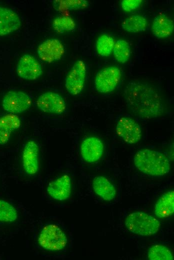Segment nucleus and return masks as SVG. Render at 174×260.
Listing matches in <instances>:
<instances>
[{
	"label": "nucleus",
	"mask_w": 174,
	"mask_h": 260,
	"mask_svg": "<svg viewBox=\"0 0 174 260\" xmlns=\"http://www.w3.org/2000/svg\"><path fill=\"white\" fill-rule=\"evenodd\" d=\"M48 196L54 200L64 201L72 192V180L68 174H64L50 182L46 188Z\"/></svg>",
	"instance_id": "nucleus-14"
},
{
	"label": "nucleus",
	"mask_w": 174,
	"mask_h": 260,
	"mask_svg": "<svg viewBox=\"0 0 174 260\" xmlns=\"http://www.w3.org/2000/svg\"><path fill=\"white\" fill-rule=\"evenodd\" d=\"M21 125L20 118L10 114L0 118V144L4 145L8 141L12 132Z\"/></svg>",
	"instance_id": "nucleus-16"
},
{
	"label": "nucleus",
	"mask_w": 174,
	"mask_h": 260,
	"mask_svg": "<svg viewBox=\"0 0 174 260\" xmlns=\"http://www.w3.org/2000/svg\"><path fill=\"white\" fill-rule=\"evenodd\" d=\"M148 22L146 18L141 14H132L126 18L122 22V27L125 31L136 33L146 30Z\"/></svg>",
	"instance_id": "nucleus-20"
},
{
	"label": "nucleus",
	"mask_w": 174,
	"mask_h": 260,
	"mask_svg": "<svg viewBox=\"0 0 174 260\" xmlns=\"http://www.w3.org/2000/svg\"><path fill=\"white\" fill-rule=\"evenodd\" d=\"M40 246L51 252H58L64 249L68 243L65 232L58 226L49 224L41 230L38 238Z\"/></svg>",
	"instance_id": "nucleus-4"
},
{
	"label": "nucleus",
	"mask_w": 174,
	"mask_h": 260,
	"mask_svg": "<svg viewBox=\"0 0 174 260\" xmlns=\"http://www.w3.org/2000/svg\"><path fill=\"white\" fill-rule=\"evenodd\" d=\"M80 154L83 160L88 163H94L99 160L104 151L102 141L96 136L85 138L80 144Z\"/></svg>",
	"instance_id": "nucleus-13"
},
{
	"label": "nucleus",
	"mask_w": 174,
	"mask_h": 260,
	"mask_svg": "<svg viewBox=\"0 0 174 260\" xmlns=\"http://www.w3.org/2000/svg\"><path fill=\"white\" fill-rule=\"evenodd\" d=\"M54 30L58 33L72 32L76 28V23L70 16H62L56 18L52 23Z\"/></svg>",
	"instance_id": "nucleus-23"
},
{
	"label": "nucleus",
	"mask_w": 174,
	"mask_h": 260,
	"mask_svg": "<svg viewBox=\"0 0 174 260\" xmlns=\"http://www.w3.org/2000/svg\"><path fill=\"white\" fill-rule=\"evenodd\" d=\"M115 44L112 37L106 34L100 35L96 42V50L99 56L102 57L109 56L112 52Z\"/></svg>",
	"instance_id": "nucleus-22"
},
{
	"label": "nucleus",
	"mask_w": 174,
	"mask_h": 260,
	"mask_svg": "<svg viewBox=\"0 0 174 260\" xmlns=\"http://www.w3.org/2000/svg\"><path fill=\"white\" fill-rule=\"evenodd\" d=\"M92 186L94 192L106 201H111L116 196L114 186L104 176H96L93 179Z\"/></svg>",
	"instance_id": "nucleus-17"
},
{
	"label": "nucleus",
	"mask_w": 174,
	"mask_h": 260,
	"mask_svg": "<svg viewBox=\"0 0 174 260\" xmlns=\"http://www.w3.org/2000/svg\"><path fill=\"white\" fill-rule=\"evenodd\" d=\"M54 7L59 11L84 9L89 6L86 0H59L54 2Z\"/></svg>",
	"instance_id": "nucleus-24"
},
{
	"label": "nucleus",
	"mask_w": 174,
	"mask_h": 260,
	"mask_svg": "<svg viewBox=\"0 0 174 260\" xmlns=\"http://www.w3.org/2000/svg\"><path fill=\"white\" fill-rule=\"evenodd\" d=\"M20 26V20L12 10L0 6V36H5L17 30Z\"/></svg>",
	"instance_id": "nucleus-15"
},
{
	"label": "nucleus",
	"mask_w": 174,
	"mask_h": 260,
	"mask_svg": "<svg viewBox=\"0 0 174 260\" xmlns=\"http://www.w3.org/2000/svg\"><path fill=\"white\" fill-rule=\"evenodd\" d=\"M16 73L20 78L34 80L42 73V66L32 56L26 54L20 58L16 66Z\"/></svg>",
	"instance_id": "nucleus-10"
},
{
	"label": "nucleus",
	"mask_w": 174,
	"mask_h": 260,
	"mask_svg": "<svg viewBox=\"0 0 174 260\" xmlns=\"http://www.w3.org/2000/svg\"><path fill=\"white\" fill-rule=\"evenodd\" d=\"M124 96L128 108L136 116L149 120L164 114V106L161 96L146 82H129L124 88Z\"/></svg>",
	"instance_id": "nucleus-1"
},
{
	"label": "nucleus",
	"mask_w": 174,
	"mask_h": 260,
	"mask_svg": "<svg viewBox=\"0 0 174 260\" xmlns=\"http://www.w3.org/2000/svg\"><path fill=\"white\" fill-rule=\"evenodd\" d=\"M124 224L128 231L142 236H150L159 230L160 223L154 216L136 212L130 214L126 218Z\"/></svg>",
	"instance_id": "nucleus-3"
},
{
	"label": "nucleus",
	"mask_w": 174,
	"mask_h": 260,
	"mask_svg": "<svg viewBox=\"0 0 174 260\" xmlns=\"http://www.w3.org/2000/svg\"><path fill=\"white\" fill-rule=\"evenodd\" d=\"M142 2V0H123L120 6L123 10L130 12L138 8Z\"/></svg>",
	"instance_id": "nucleus-27"
},
{
	"label": "nucleus",
	"mask_w": 174,
	"mask_h": 260,
	"mask_svg": "<svg viewBox=\"0 0 174 260\" xmlns=\"http://www.w3.org/2000/svg\"><path fill=\"white\" fill-rule=\"evenodd\" d=\"M18 217L16 208L6 201L0 200V222H13Z\"/></svg>",
	"instance_id": "nucleus-26"
},
{
	"label": "nucleus",
	"mask_w": 174,
	"mask_h": 260,
	"mask_svg": "<svg viewBox=\"0 0 174 260\" xmlns=\"http://www.w3.org/2000/svg\"><path fill=\"white\" fill-rule=\"evenodd\" d=\"M86 75V67L82 60L74 62L65 79L67 92L73 96L80 94L84 90Z\"/></svg>",
	"instance_id": "nucleus-6"
},
{
	"label": "nucleus",
	"mask_w": 174,
	"mask_h": 260,
	"mask_svg": "<svg viewBox=\"0 0 174 260\" xmlns=\"http://www.w3.org/2000/svg\"><path fill=\"white\" fill-rule=\"evenodd\" d=\"M36 104L42 112L55 114H62L66 109V103L58 94L48 92L42 94L37 99Z\"/></svg>",
	"instance_id": "nucleus-9"
},
{
	"label": "nucleus",
	"mask_w": 174,
	"mask_h": 260,
	"mask_svg": "<svg viewBox=\"0 0 174 260\" xmlns=\"http://www.w3.org/2000/svg\"><path fill=\"white\" fill-rule=\"evenodd\" d=\"M112 52L114 58L118 62L121 64L126 62L130 56V48L128 42L124 39L118 40L115 42Z\"/></svg>",
	"instance_id": "nucleus-21"
},
{
	"label": "nucleus",
	"mask_w": 174,
	"mask_h": 260,
	"mask_svg": "<svg viewBox=\"0 0 174 260\" xmlns=\"http://www.w3.org/2000/svg\"><path fill=\"white\" fill-rule=\"evenodd\" d=\"M135 166L146 174L160 176L168 174L170 168V162L163 152L148 148L138 151L134 158Z\"/></svg>",
	"instance_id": "nucleus-2"
},
{
	"label": "nucleus",
	"mask_w": 174,
	"mask_h": 260,
	"mask_svg": "<svg viewBox=\"0 0 174 260\" xmlns=\"http://www.w3.org/2000/svg\"><path fill=\"white\" fill-rule=\"evenodd\" d=\"M37 52L42 60L50 63L62 58L64 54V48L58 39L48 38L38 46Z\"/></svg>",
	"instance_id": "nucleus-11"
},
{
	"label": "nucleus",
	"mask_w": 174,
	"mask_h": 260,
	"mask_svg": "<svg viewBox=\"0 0 174 260\" xmlns=\"http://www.w3.org/2000/svg\"><path fill=\"white\" fill-rule=\"evenodd\" d=\"M121 78L122 72L118 66L104 67L96 74L94 82L95 88L102 94L110 93L116 89Z\"/></svg>",
	"instance_id": "nucleus-5"
},
{
	"label": "nucleus",
	"mask_w": 174,
	"mask_h": 260,
	"mask_svg": "<svg viewBox=\"0 0 174 260\" xmlns=\"http://www.w3.org/2000/svg\"><path fill=\"white\" fill-rule=\"evenodd\" d=\"M116 132L119 137L129 144L138 142L142 135L139 124L133 118L128 116L122 117L118 120Z\"/></svg>",
	"instance_id": "nucleus-8"
},
{
	"label": "nucleus",
	"mask_w": 174,
	"mask_h": 260,
	"mask_svg": "<svg viewBox=\"0 0 174 260\" xmlns=\"http://www.w3.org/2000/svg\"><path fill=\"white\" fill-rule=\"evenodd\" d=\"M148 256L150 260H172L174 259L170 249L160 244L151 246L148 251Z\"/></svg>",
	"instance_id": "nucleus-25"
},
{
	"label": "nucleus",
	"mask_w": 174,
	"mask_h": 260,
	"mask_svg": "<svg viewBox=\"0 0 174 260\" xmlns=\"http://www.w3.org/2000/svg\"><path fill=\"white\" fill-rule=\"evenodd\" d=\"M174 212V191L169 190L164 194L156 202L154 212L160 218L170 217Z\"/></svg>",
	"instance_id": "nucleus-19"
},
{
	"label": "nucleus",
	"mask_w": 174,
	"mask_h": 260,
	"mask_svg": "<svg viewBox=\"0 0 174 260\" xmlns=\"http://www.w3.org/2000/svg\"><path fill=\"white\" fill-rule=\"evenodd\" d=\"M174 24L172 20L164 14L156 16L152 22V30L153 34L158 38H164L173 32Z\"/></svg>",
	"instance_id": "nucleus-18"
},
{
	"label": "nucleus",
	"mask_w": 174,
	"mask_h": 260,
	"mask_svg": "<svg viewBox=\"0 0 174 260\" xmlns=\"http://www.w3.org/2000/svg\"><path fill=\"white\" fill-rule=\"evenodd\" d=\"M32 103L30 97L26 92L10 90L4 96L2 106L6 112L16 114L27 110L30 107Z\"/></svg>",
	"instance_id": "nucleus-7"
},
{
	"label": "nucleus",
	"mask_w": 174,
	"mask_h": 260,
	"mask_svg": "<svg viewBox=\"0 0 174 260\" xmlns=\"http://www.w3.org/2000/svg\"><path fill=\"white\" fill-rule=\"evenodd\" d=\"M39 147L33 140L28 141L22 152V165L25 172L29 176L36 174L39 170Z\"/></svg>",
	"instance_id": "nucleus-12"
}]
</instances>
